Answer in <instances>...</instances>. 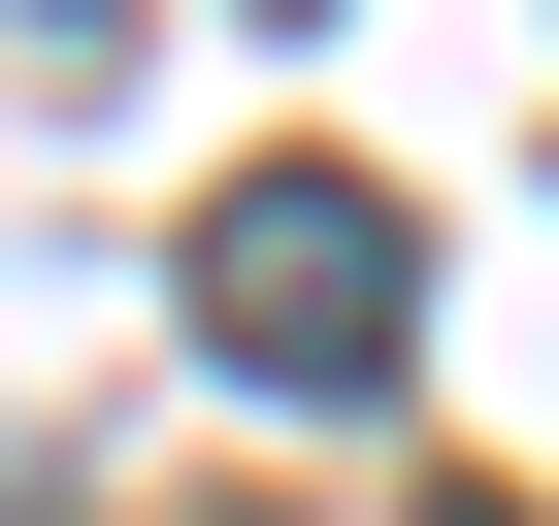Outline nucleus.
Listing matches in <instances>:
<instances>
[{
    "mask_svg": "<svg viewBox=\"0 0 559 526\" xmlns=\"http://www.w3.org/2000/svg\"><path fill=\"white\" fill-rule=\"evenodd\" d=\"M198 362H230V395H395V362H428V230H395L362 165H230V198H198Z\"/></svg>",
    "mask_w": 559,
    "mask_h": 526,
    "instance_id": "nucleus-1",
    "label": "nucleus"
}]
</instances>
